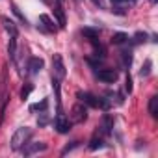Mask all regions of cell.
I'll use <instances>...</instances> for the list:
<instances>
[{"label":"cell","instance_id":"1","mask_svg":"<svg viewBox=\"0 0 158 158\" xmlns=\"http://www.w3.org/2000/svg\"><path fill=\"white\" fill-rule=\"evenodd\" d=\"M30 136H32V128L30 127H21V128H17L15 132H13V136H11V149L13 151H21V147L24 145V143H28V139H30Z\"/></svg>","mask_w":158,"mask_h":158},{"label":"cell","instance_id":"2","mask_svg":"<svg viewBox=\"0 0 158 158\" xmlns=\"http://www.w3.org/2000/svg\"><path fill=\"white\" fill-rule=\"evenodd\" d=\"M78 99L80 102H84L86 106H91V108H102V110H108L110 108V102L102 97H95L91 93H78Z\"/></svg>","mask_w":158,"mask_h":158},{"label":"cell","instance_id":"3","mask_svg":"<svg viewBox=\"0 0 158 158\" xmlns=\"http://www.w3.org/2000/svg\"><path fill=\"white\" fill-rule=\"evenodd\" d=\"M88 119V106L84 102H78L73 106L71 110V123L73 125H78V123H84Z\"/></svg>","mask_w":158,"mask_h":158},{"label":"cell","instance_id":"4","mask_svg":"<svg viewBox=\"0 0 158 158\" xmlns=\"http://www.w3.org/2000/svg\"><path fill=\"white\" fill-rule=\"evenodd\" d=\"M23 154L24 156H34V154H37V152H45L47 149H48V145L47 143H43V141H35V143H24L23 147Z\"/></svg>","mask_w":158,"mask_h":158},{"label":"cell","instance_id":"5","mask_svg":"<svg viewBox=\"0 0 158 158\" xmlns=\"http://www.w3.org/2000/svg\"><path fill=\"white\" fill-rule=\"evenodd\" d=\"M52 71H54L52 76H56L58 80L65 78V65H63V58H61V54H54V56H52Z\"/></svg>","mask_w":158,"mask_h":158},{"label":"cell","instance_id":"6","mask_svg":"<svg viewBox=\"0 0 158 158\" xmlns=\"http://www.w3.org/2000/svg\"><path fill=\"white\" fill-rule=\"evenodd\" d=\"M71 127H73V123H71L63 114H58V117L54 119V128H56L60 134H67V132L71 130Z\"/></svg>","mask_w":158,"mask_h":158},{"label":"cell","instance_id":"7","mask_svg":"<svg viewBox=\"0 0 158 158\" xmlns=\"http://www.w3.org/2000/svg\"><path fill=\"white\" fill-rule=\"evenodd\" d=\"M97 78L104 84H114L117 80V71L115 69H101L97 73Z\"/></svg>","mask_w":158,"mask_h":158},{"label":"cell","instance_id":"8","mask_svg":"<svg viewBox=\"0 0 158 158\" xmlns=\"http://www.w3.org/2000/svg\"><path fill=\"white\" fill-rule=\"evenodd\" d=\"M43 65H45V61L41 58H30V61H28V73L30 74H37L43 69Z\"/></svg>","mask_w":158,"mask_h":158},{"label":"cell","instance_id":"9","mask_svg":"<svg viewBox=\"0 0 158 158\" xmlns=\"http://www.w3.org/2000/svg\"><path fill=\"white\" fill-rule=\"evenodd\" d=\"M54 15H56V19H58L60 28H65L67 21H65V11H63V8H61V0H58V4H56V8H54Z\"/></svg>","mask_w":158,"mask_h":158},{"label":"cell","instance_id":"10","mask_svg":"<svg viewBox=\"0 0 158 158\" xmlns=\"http://www.w3.org/2000/svg\"><path fill=\"white\" fill-rule=\"evenodd\" d=\"M39 23H43V26H45V30H47V32H56V30H58L56 23H54L48 15H45V13H41V15H39Z\"/></svg>","mask_w":158,"mask_h":158},{"label":"cell","instance_id":"11","mask_svg":"<svg viewBox=\"0 0 158 158\" xmlns=\"http://www.w3.org/2000/svg\"><path fill=\"white\" fill-rule=\"evenodd\" d=\"M101 128H102V132H104V134H112V128H114V117L106 114V115L102 117V123H101Z\"/></svg>","mask_w":158,"mask_h":158},{"label":"cell","instance_id":"12","mask_svg":"<svg viewBox=\"0 0 158 158\" xmlns=\"http://www.w3.org/2000/svg\"><path fill=\"white\" fill-rule=\"evenodd\" d=\"M0 21H2V24H4V28H6V32H8L10 35H17V26H15V23H13L11 19L2 17Z\"/></svg>","mask_w":158,"mask_h":158},{"label":"cell","instance_id":"13","mask_svg":"<svg viewBox=\"0 0 158 158\" xmlns=\"http://www.w3.org/2000/svg\"><path fill=\"white\" fill-rule=\"evenodd\" d=\"M8 54L11 60L17 58V35H10V45H8Z\"/></svg>","mask_w":158,"mask_h":158},{"label":"cell","instance_id":"14","mask_svg":"<svg viewBox=\"0 0 158 158\" xmlns=\"http://www.w3.org/2000/svg\"><path fill=\"white\" fill-rule=\"evenodd\" d=\"M149 114H151L152 117L158 115V97H156V95H152V97L149 99Z\"/></svg>","mask_w":158,"mask_h":158},{"label":"cell","instance_id":"15","mask_svg":"<svg viewBox=\"0 0 158 158\" xmlns=\"http://www.w3.org/2000/svg\"><path fill=\"white\" fill-rule=\"evenodd\" d=\"M82 35L88 37L89 41L91 39H99V30H95V28H82Z\"/></svg>","mask_w":158,"mask_h":158},{"label":"cell","instance_id":"16","mask_svg":"<svg viewBox=\"0 0 158 158\" xmlns=\"http://www.w3.org/2000/svg\"><path fill=\"white\" fill-rule=\"evenodd\" d=\"M127 39H128V35L123 34V32H117V34L112 35V43L114 45H123V43H127Z\"/></svg>","mask_w":158,"mask_h":158},{"label":"cell","instance_id":"17","mask_svg":"<svg viewBox=\"0 0 158 158\" xmlns=\"http://www.w3.org/2000/svg\"><path fill=\"white\" fill-rule=\"evenodd\" d=\"M88 147H89V151H97V149H102V147H104V141H102L101 138H97V136H93Z\"/></svg>","mask_w":158,"mask_h":158},{"label":"cell","instance_id":"18","mask_svg":"<svg viewBox=\"0 0 158 158\" xmlns=\"http://www.w3.org/2000/svg\"><path fill=\"white\" fill-rule=\"evenodd\" d=\"M151 67H152V61L151 60H145V63L141 65V71H139V76L141 78H147L151 74Z\"/></svg>","mask_w":158,"mask_h":158},{"label":"cell","instance_id":"19","mask_svg":"<svg viewBox=\"0 0 158 158\" xmlns=\"http://www.w3.org/2000/svg\"><path fill=\"white\" fill-rule=\"evenodd\" d=\"M47 106H48V99H43L41 102H37V104H32L30 106V112H47Z\"/></svg>","mask_w":158,"mask_h":158},{"label":"cell","instance_id":"20","mask_svg":"<svg viewBox=\"0 0 158 158\" xmlns=\"http://www.w3.org/2000/svg\"><path fill=\"white\" fill-rule=\"evenodd\" d=\"M121 60H123V67H130V63H132V50H123L121 52Z\"/></svg>","mask_w":158,"mask_h":158},{"label":"cell","instance_id":"21","mask_svg":"<svg viewBox=\"0 0 158 158\" xmlns=\"http://www.w3.org/2000/svg\"><path fill=\"white\" fill-rule=\"evenodd\" d=\"M11 10H13V13H15V15L19 17V21H21V23H23V24L26 26V24H28V21H26V17H24V15L21 13V10H19V8H17L15 4H11Z\"/></svg>","mask_w":158,"mask_h":158},{"label":"cell","instance_id":"22","mask_svg":"<svg viewBox=\"0 0 158 158\" xmlns=\"http://www.w3.org/2000/svg\"><path fill=\"white\" fill-rule=\"evenodd\" d=\"M32 91H34V86H32V84H26V86L21 89V99H23V101H24V99H28V95H30Z\"/></svg>","mask_w":158,"mask_h":158},{"label":"cell","instance_id":"23","mask_svg":"<svg viewBox=\"0 0 158 158\" xmlns=\"http://www.w3.org/2000/svg\"><path fill=\"white\" fill-rule=\"evenodd\" d=\"M74 147H78V141H73L71 145H67V147H63V149H61V156H65L67 152H71V151H73Z\"/></svg>","mask_w":158,"mask_h":158},{"label":"cell","instance_id":"24","mask_svg":"<svg viewBox=\"0 0 158 158\" xmlns=\"http://www.w3.org/2000/svg\"><path fill=\"white\" fill-rule=\"evenodd\" d=\"M47 123H48V117H47V112H41V117L37 119V125H39V127H45Z\"/></svg>","mask_w":158,"mask_h":158},{"label":"cell","instance_id":"25","mask_svg":"<svg viewBox=\"0 0 158 158\" xmlns=\"http://www.w3.org/2000/svg\"><path fill=\"white\" fill-rule=\"evenodd\" d=\"M125 89H127V93H132V78H130V74H127V82H125Z\"/></svg>","mask_w":158,"mask_h":158},{"label":"cell","instance_id":"26","mask_svg":"<svg viewBox=\"0 0 158 158\" xmlns=\"http://www.w3.org/2000/svg\"><path fill=\"white\" fill-rule=\"evenodd\" d=\"M145 37H147L145 34H141V32H138V34L134 35V41H136V43H141V41H145Z\"/></svg>","mask_w":158,"mask_h":158},{"label":"cell","instance_id":"27","mask_svg":"<svg viewBox=\"0 0 158 158\" xmlns=\"http://www.w3.org/2000/svg\"><path fill=\"white\" fill-rule=\"evenodd\" d=\"M93 4H95V6H99V8H104V4H102V0H93Z\"/></svg>","mask_w":158,"mask_h":158},{"label":"cell","instance_id":"28","mask_svg":"<svg viewBox=\"0 0 158 158\" xmlns=\"http://www.w3.org/2000/svg\"><path fill=\"white\" fill-rule=\"evenodd\" d=\"M112 2H114V4H125L127 0H112Z\"/></svg>","mask_w":158,"mask_h":158},{"label":"cell","instance_id":"29","mask_svg":"<svg viewBox=\"0 0 158 158\" xmlns=\"http://www.w3.org/2000/svg\"><path fill=\"white\" fill-rule=\"evenodd\" d=\"M156 2H158V0H151V4H156Z\"/></svg>","mask_w":158,"mask_h":158}]
</instances>
